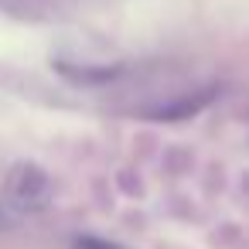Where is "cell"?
Listing matches in <instances>:
<instances>
[{
	"instance_id": "6da1fadb",
	"label": "cell",
	"mask_w": 249,
	"mask_h": 249,
	"mask_svg": "<svg viewBox=\"0 0 249 249\" xmlns=\"http://www.w3.org/2000/svg\"><path fill=\"white\" fill-rule=\"evenodd\" d=\"M4 191H7V198H11L14 208H21V212H41L52 201V178L38 164H14L7 171Z\"/></svg>"
},
{
	"instance_id": "7a4b0ae2",
	"label": "cell",
	"mask_w": 249,
	"mask_h": 249,
	"mask_svg": "<svg viewBox=\"0 0 249 249\" xmlns=\"http://www.w3.org/2000/svg\"><path fill=\"white\" fill-rule=\"evenodd\" d=\"M75 249H123V246H116L109 239H99V235H79L75 239Z\"/></svg>"
}]
</instances>
